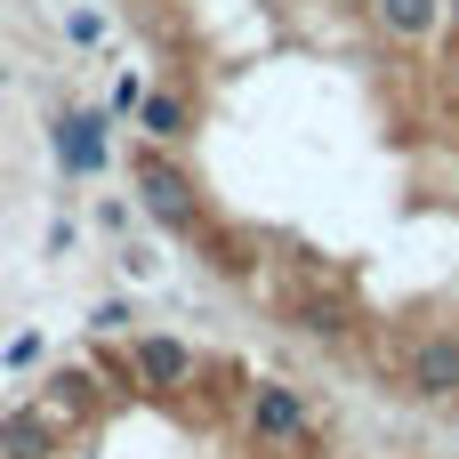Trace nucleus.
I'll return each instance as SVG.
<instances>
[{"label":"nucleus","instance_id":"f257e3e1","mask_svg":"<svg viewBox=\"0 0 459 459\" xmlns=\"http://www.w3.org/2000/svg\"><path fill=\"white\" fill-rule=\"evenodd\" d=\"M137 210L250 323L459 420V0H113Z\"/></svg>","mask_w":459,"mask_h":459}]
</instances>
